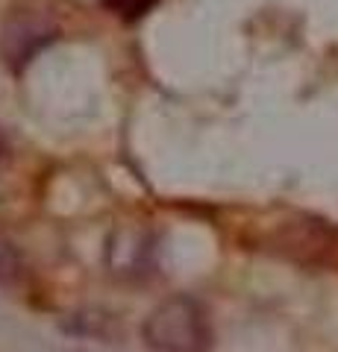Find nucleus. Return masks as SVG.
Masks as SVG:
<instances>
[{
  "instance_id": "4",
  "label": "nucleus",
  "mask_w": 338,
  "mask_h": 352,
  "mask_svg": "<svg viewBox=\"0 0 338 352\" xmlns=\"http://www.w3.org/2000/svg\"><path fill=\"white\" fill-rule=\"evenodd\" d=\"M156 3H159V0H103V6L109 9V12L118 15L121 21H127V24L141 21Z\"/></svg>"
},
{
  "instance_id": "3",
  "label": "nucleus",
  "mask_w": 338,
  "mask_h": 352,
  "mask_svg": "<svg viewBox=\"0 0 338 352\" xmlns=\"http://www.w3.org/2000/svg\"><path fill=\"white\" fill-rule=\"evenodd\" d=\"M24 256L9 238L0 235V285H15L24 276Z\"/></svg>"
},
{
  "instance_id": "5",
  "label": "nucleus",
  "mask_w": 338,
  "mask_h": 352,
  "mask_svg": "<svg viewBox=\"0 0 338 352\" xmlns=\"http://www.w3.org/2000/svg\"><path fill=\"white\" fill-rule=\"evenodd\" d=\"M9 159V141H6V135L0 132V164H3Z\"/></svg>"
},
{
  "instance_id": "1",
  "label": "nucleus",
  "mask_w": 338,
  "mask_h": 352,
  "mask_svg": "<svg viewBox=\"0 0 338 352\" xmlns=\"http://www.w3.org/2000/svg\"><path fill=\"white\" fill-rule=\"evenodd\" d=\"M141 338L154 352H209L212 326L206 308L185 294L162 300L141 323Z\"/></svg>"
},
{
  "instance_id": "2",
  "label": "nucleus",
  "mask_w": 338,
  "mask_h": 352,
  "mask_svg": "<svg viewBox=\"0 0 338 352\" xmlns=\"http://www.w3.org/2000/svg\"><path fill=\"white\" fill-rule=\"evenodd\" d=\"M56 38V30L36 18H12L3 30V53L12 68L27 65L47 41Z\"/></svg>"
}]
</instances>
